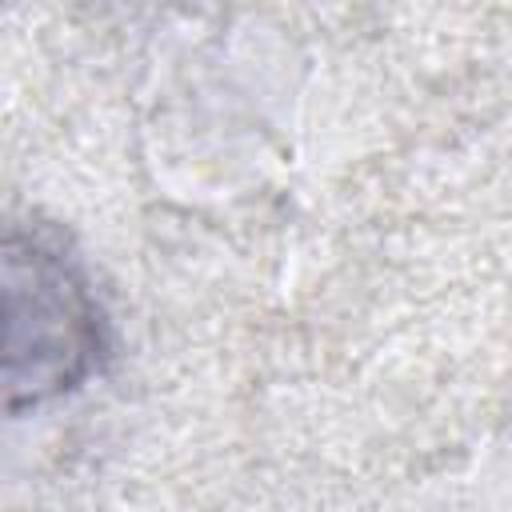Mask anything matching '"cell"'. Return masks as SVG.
Instances as JSON below:
<instances>
[{
  "mask_svg": "<svg viewBox=\"0 0 512 512\" xmlns=\"http://www.w3.org/2000/svg\"><path fill=\"white\" fill-rule=\"evenodd\" d=\"M4 400L8 412L76 392L104 368L108 316L60 240L4 236Z\"/></svg>",
  "mask_w": 512,
  "mask_h": 512,
  "instance_id": "1",
  "label": "cell"
}]
</instances>
